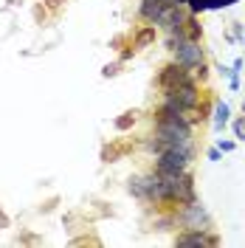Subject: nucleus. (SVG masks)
Masks as SVG:
<instances>
[{
  "mask_svg": "<svg viewBox=\"0 0 245 248\" xmlns=\"http://www.w3.org/2000/svg\"><path fill=\"white\" fill-rule=\"evenodd\" d=\"M243 113H245V102H243Z\"/></svg>",
  "mask_w": 245,
  "mask_h": 248,
  "instance_id": "obj_19",
  "label": "nucleus"
},
{
  "mask_svg": "<svg viewBox=\"0 0 245 248\" xmlns=\"http://www.w3.org/2000/svg\"><path fill=\"white\" fill-rule=\"evenodd\" d=\"M178 246H192V248H203V246H217V237L209 232H186V234H178L175 240Z\"/></svg>",
  "mask_w": 245,
  "mask_h": 248,
  "instance_id": "obj_6",
  "label": "nucleus"
},
{
  "mask_svg": "<svg viewBox=\"0 0 245 248\" xmlns=\"http://www.w3.org/2000/svg\"><path fill=\"white\" fill-rule=\"evenodd\" d=\"M220 150H223V153H231V150H234V144H231V141H220Z\"/></svg>",
  "mask_w": 245,
  "mask_h": 248,
  "instance_id": "obj_16",
  "label": "nucleus"
},
{
  "mask_svg": "<svg viewBox=\"0 0 245 248\" xmlns=\"http://www.w3.org/2000/svg\"><path fill=\"white\" fill-rule=\"evenodd\" d=\"M136 116H138L136 110H127L122 119H116V130H130V127L136 124Z\"/></svg>",
  "mask_w": 245,
  "mask_h": 248,
  "instance_id": "obj_12",
  "label": "nucleus"
},
{
  "mask_svg": "<svg viewBox=\"0 0 245 248\" xmlns=\"http://www.w3.org/2000/svg\"><path fill=\"white\" fill-rule=\"evenodd\" d=\"M234 3H237V0H192L189 9H192V12H209V9H229Z\"/></svg>",
  "mask_w": 245,
  "mask_h": 248,
  "instance_id": "obj_8",
  "label": "nucleus"
},
{
  "mask_svg": "<svg viewBox=\"0 0 245 248\" xmlns=\"http://www.w3.org/2000/svg\"><path fill=\"white\" fill-rule=\"evenodd\" d=\"M181 223H184L186 232H209V229H212V217H209V212H206V209H203L198 201L184 203Z\"/></svg>",
  "mask_w": 245,
  "mask_h": 248,
  "instance_id": "obj_2",
  "label": "nucleus"
},
{
  "mask_svg": "<svg viewBox=\"0 0 245 248\" xmlns=\"http://www.w3.org/2000/svg\"><path fill=\"white\" fill-rule=\"evenodd\" d=\"M209 161H220V150H209Z\"/></svg>",
  "mask_w": 245,
  "mask_h": 248,
  "instance_id": "obj_17",
  "label": "nucleus"
},
{
  "mask_svg": "<svg viewBox=\"0 0 245 248\" xmlns=\"http://www.w3.org/2000/svg\"><path fill=\"white\" fill-rule=\"evenodd\" d=\"M158 172V170H155ZM161 181H164V195H167V203H192L195 201V181L192 175L184 172H158Z\"/></svg>",
  "mask_w": 245,
  "mask_h": 248,
  "instance_id": "obj_1",
  "label": "nucleus"
},
{
  "mask_svg": "<svg viewBox=\"0 0 245 248\" xmlns=\"http://www.w3.org/2000/svg\"><path fill=\"white\" fill-rule=\"evenodd\" d=\"M192 161V150H164L158 153V164L155 170L158 172H184Z\"/></svg>",
  "mask_w": 245,
  "mask_h": 248,
  "instance_id": "obj_4",
  "label": "nucleus"
},
{
  "mask_svg": "<svg viewBox=\"0 0 245 248\" xmlns=\"http://www.w3.org/2000/svg\"><path fill=\"white\" fill-rule=\"evenodd\" d=\"M175 62L189 68V71L192 68H200L203 65V48H200L198 40H189V37L178 40V46H175Z\"/></svg>",
  "mask_w": 245,
  "mask_h": 248,
  "instance_id": "obj_3",
  "label": "nucleus"
},
{
  "mask_svg": "<svg viewBox=\"0 0 245 248\" xmlns=\"http://www.w3.org/2000/svg\"><path fill=\"white\" fill-rule=\"evenodd\" d=\"M229 105H226V102H217L214 105V130L217 133H220V130H223V127H226V122H229Z\"/></svg>",
  "mask_w": 245,
  "mask_h": 248,
  "instance_id": "obj_9",
  "label": "nucleus"
},
{
  "mask_svg": "<svg viewBox=\"0 0 245 248\" xmlns=\"http://www.w3.org/2000/svg\"><path fill=\"white\" fill-rule=\"evenodd\" d=\"M175 3H181V6H189V3H192V0H175Z\"/></svg>",
  "mask_w": 245,
  "mask_h": 248,
  "instance_id": "obj_18",
  "label": "nucleus"
},
{
  "mask_svg": "<svg viewBox=\"0 0 245 248\" xmlns=\"http://www.w3.org/2000/svg\"><path fill=\"white\" fill-rule=\"evenodd\" d=\"M184 82H189V68H184V65H167L161 74H158V88L167 93L172 91V88H178V85H184Z\"/></svg>",
  "mask_w": 245,
  "mask_h": 248,
  "instance_id": "obj_5",
  "label": "nucleus"
},
{
  "mask_svg": "<svg viewBox=\"0 0 245 248\" xmlns=\"http://www.w3.org/2000/svg\"><path fill=\"white\" fill-rule=\"evenodd\" d=\"M164 9H167V0H144V3H141V17H144L147 23H155Z\"/></svg>",
  "mask_w": 245,
  "mask_h": 248,
  "instance_id": "obj_7",
  "label": "nucleus"
},
{
  "mask_svg": "<svg viewBox=\"0 0 245 248\" xmlns=\"http://www.w3.org/2000/svg\"><path fill=\"white\" fill-rule=\"evenodd\" d=\"M130 195H136L138 201H147V186H144V175H136V178H130Z\"/></svg>",
  "mask_w": 245,
  "mask_h": 248,
  "instance_id": "obj_10",
  "label": "nucleus"
},
{
  "mask_svg": "<svg viewBox=\"0 0 245 248\" xmlns=\"http://www.w3.org/2000/svg\"><path fill=\"white\" fill-rule=\"evenodd\" d=\"M119 74V65H105V71H102V77L110 79V77H116Z\"/></svg>",
  "mask_w": 245,
  "mask_h": 248,
  "instance_id": "obj_14",
  "label": "nucleus"
},
{
  "mask_svg": "<svg viewBox=\"0 0 245 248\" xmlns=\"http://www.w3.org/2000/svg\"><path fill=\"white\" fill-rule=\"evenodd\" d=\"M155 40V26H147L144 31H138V37L133 40V48H147Z\"/></svg>",
  "mask_w": 245,
  "mask_h": 248,
  "instance_id": "obj_11",
  "label": "nucleus"
},
{
  "mask_svg": "<svg viewBox=\"0 0 245 248\" xmlns=\"http://www.w3.org/2000/svg\"><path fill=\"white\" fill-rule=\"evenodd\" d=\"M234 136L240 141H245V116H240V119L234 122Z\"/></svg>",
  "mask_w": 245,
  "mask_h": 248,
  "instance_id": "obj_13",
  "label": "nucleus"
},
{
  "mask_svg": "<svg viewBox=\"0 0 245 248\" xmlns=\"http://www.w3.org/2000/svg\"><path fill=\"white\" fill-rule=\"evenodd\" d=\"M43 3H46L48 9H60V6L65 3V0H43Z\"/></svg>",
  "mask_w": 245,
  "mask_h": 248,
  "instance_id": "obj_15",
  "label": "nucleus"
}]
</instances>
